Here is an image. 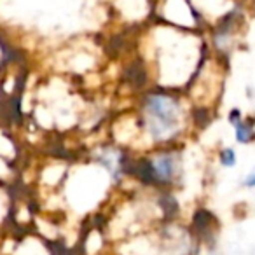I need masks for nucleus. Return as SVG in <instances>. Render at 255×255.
Instances as JSON below:
<instances>
[{
	"label": "nucleus",
	"mask_w": 255,
	"mask_h": 255,
	"mask_svg": "<svg viewBox=\"0 0 255 255\" xmlns=\"http://www.w3.org/2000/svg\"><path fill=\"white\" fill-rule=\"evenodd\" d=\"M138 131L136 150L185 143L194 126L196 109L184 91L152 86L142 89L133 110Z\"/></svg>",
	"instance_id": "f257e3e1"
},
{
	"label": "nucleus",
	"mask_w": 255,
	"mask_h": 255,
	"mask_svg": "<svg viewBox=\"0 0 255 255\" xmlns=\"http://www.w3.org/2000/svg\"><path fill=\"white\" fill-rule=\"evenodd\" d=\"M131 178L142 187L156 192H173L184 185L185 178V145H164L143 150L135 156Z\"/></svg>",
	"instance_id": "f03ea898"
},
{
	"label": "nucleus",
	"mask_w": 255,
	"mask_h": 255,
	"mask_svg": "<svg viewBox=\"0 0 255 255\" xmlns=\"http://www.w3.org/2000/svg\"><path fill=\"white\" fill-rule=\"evenodd\" d=\"M89 161L100 166L110 177L114 185H123L128 178H131V168L135 154L131 149L117 142L100 143L89 154Z\"/></svg>",
	"instance_id": "7ed1b4c3"
},
{
	"label": "nucleus",
	"mask_w": 255,
	"mask_h": 255,
	"mask_svg": "<svg viewBox=\"0 0 255 255\" xmlns=\"http://www.w3.org/2000/svg\"><path fill=\"white\" fill-rule=\"evenodd\" d=\"M227 123L233 128V136L236 145L248 147L255 143V117L245 116L243 110L234 107L227 114Z\"/></svg>",
	"instance_id": "20e7f679"
},
{
	"label": "nucleus",
	"mask_w": 255,
	"mask_h": 255,
	"mask_svg": "<svg viewBox=\"0 0 255 255\" xmlns=\"http://www.w3.org/2000/svg\"><path fill=\"white\" fill-rule=\"evenodd\" d=\"M217 163L224 170H233L238 164V150L233 145H224L217 152Z\"/></svg>",
	"instance_id": "39448f33"
},
{
	"label": "nucleus",
	"mask_w": 255,
	"mask_h": 255,
	"mask_svg": "<svg viewBox=\"0 0 255 255\" xmlns=\"http://www.w3.org/2000/svg\"><path fill=\"white\" fill-rule=\"evenodd\" d=\"M9 201H11V198L7 196L5 185L0 184V226L5 222V219L9 215Z\"/></svg>",
	"instance_id": "423d86ee"
},
{
	"label": "nucleus",
	"mask_w": 255,
	"mask_h": 255,
	"mask_svg": "<svg viewBox=\"0 0 255 255\" xmlns=\"http://www.w3.org/2000/svg\"><path fill=\"white\" fill-rule=\"evenodd\" d=\"M241 187L247 189V191H255V168L243 175V178H241Z\"/></svg>",
	"instance_id": "0eeeda50"
}]
</instances>
